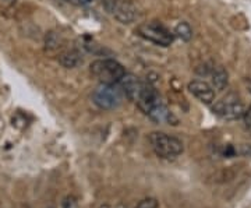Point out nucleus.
Returning <instances> with one entry per match:
<instances>
[{
  "label": "nucleus",
  "mask_w": 251,
  "mask_h": 208,
  "mask_svg": "<svg viewBox=\"0 0 251 208\" xmlns=\"http://www.w3.org/2000/svg\"><path fill=\"white\" fill-rule=\"evenodd\" d=\"M229 81L227 72L225 70L222 66L214 67L212 70V88L216 91H224Z\"/></svg>",
  "instance_id": "9b49d317"
},
{
  "label": "nucleus",
  "mask_w": 251,
  "mask_h": 208,
  "mask_svg": "<svg viewBox=\"0 0 251 208\" xmlns=\"http://www.w3.org/2000/svg\"><path fill=\"white\" fill-rule=\"evenodd\" d=\"M243 118H244V123H246V127H247V130L251 133V106L246 112H244V115H243Z\"/></svg>",
  "instance_id": "dca6fc26"
},
{
  "label": "nucleus",
  "mask_w": 251,
  "mask_h": 208,
  "mask_svg": "<svg viewBox=\"0 0 251 208\" xmlns=\"http://www.w3.org/2000/svg\"><path fill=\"white\" fill-rule=\"evenodd\" d=\"M158 207H159L158 200L151 199V197H150V199H144L143 201H140L135 208H158Z\"/></svg>",
  "instance_id": "4468645a"
},
{
  "label": "nucleus",
  "mask_w": 251,
  "mask_h": 208,
  "mask_svg": "<svg viewBox=\"0 0 251 208\" xmlns=\"http://www.w3.org/2000/svg\"><path fill=\"white\" fill-rule=\"evenodd\" d=\"M138 35L143 36L144 39L153 42L156 45L161 46H169L173 42L175 35L172 34L169 29L158 24V23H148L143 24L138 27Z\"/></svg>",
  "instance_id": "20e7f679"
},
{
  "label": "nucleus",
  "mask_w": 251,
  "mask_h": 208,
  "mask_svg": "<svg viewBox=\"0 0 251 208\" xmlns=\"http://www.w3.org/2000/svg\"><path fill=\"white\" fill-rule=\"evenodd\" d=\"M63 208H78V206H77L75 199L72 197V196H69L67 199L64 200V203H63Z\"/></svg>",
  "instance_id": "2eb2a0df"
},
{
  "label": "nucleus",
  "mask_w": 251,
  "mask_h": 208,
  "mask_svg": "<svg viewBox=\"0 0 251 208\" xmlns=\"http://www.w3.org/2000/svg\"><path fill=\"white\" fill-rule=\"evenodd\" d=\"M135 102H137L138 108L141 109L144 113L148 115L151 109L155 108L158 104H161V100H159V95H158V92H156V90L153 88L152 85L144 82L141 92H140V95H138V98H137Z\"/></svg>",
  "instance_id": "423d86ee"
},
{
  "label": "nucleus",
  "mask_w": 251,
  "mask_h": 208,
  "mask_svg": "<svg viewBox=\"0 0 251 208\" xmlns=\"http://www.w3.org/2000/svg\"><path fill=\"white\" fill-rule=\"evenodd\" d=\"M67 1H70L73 4H77V6H81V4H87L90 0H67Z\"/></svg>",
  "instance_id": "f3484780"
},
{
  "label": "nucleus",
  "mask_w": 251,
  "mask_h": 208,
  "mask_svg": "<svg viewBox=\"0 0 251 208\" xmlns=\"http://www.w3.org/2000/svg\"><path fill=\"white\" fill-rule=\"evenodd\" d=\"M60 63L64 67H75L77 64L80 63V54L77 52H67V53H63L60 57Z\"/></svg>",
  "instance_id": "ddd939ff"
},
{
  "label": "nucleus",
  "mask_w": 251,
  "mask_h": 208,
  "mask_svg": "<svg viewBox=\"0 0 251 208\" xmlns=\"http://www.w3.org/2000/svg\"><path fill=\"white\" fill-rule=\"evenodd\" d=\"M212 110L219 118L226 119V120H236V119L243 118V115L246 112L242 102H239L237 98H232V97L218 101L214 105Z\"/></svg>",
  "instance_id": "39448f33"
},
{
  "label": "nucleus",
  "mask_w": 251,
  "mask_h": 208,
  "mask_svg": "<svg viewBox=\"0 0 251 208\" xmlns=\"http://www.w3.org/2000/svg\"><path fill=\"white\" fill-rule=\"evenodd\" d=\"M49 208H53V207H49Z\"/></svg>",
  "instance_id": "aec40b11"
},
{
  "label": "nucleus",
  "mask_w": 251,
  "mask_h": 208,
  "mask_svg": "<svg viewBox=\"0 0 251 208\" xmlns=\"http://www.w3.org/2000/svg\"><path fill=\"white\" fill-rule=\"evenodd\" d=\"M175 35L180 38L181 41H190L193 38V29L188 26L187 23H180L177 27L175 28Z\"/></svg>",
  "instance_id": "f8f14e48"
},
{
  "label": "nucleus",
  "mask_w": 251,
  "mask_h": 208,
  "mask_svg": "<svg viewBox=\"0 0 251 208\" xmlns=\"http://www.w3.org/2000/svg\"><path fill=\"white\" fill-rule=\"evenodd\" d=\"M148 116L152 119L153 122H156V123H165V122H169V123H171L172 120L176 122V119L173 118L171 110L166 108L162 102L161 104H158L155 108H152L150 110Z\"/></svg>",
  "instance_id": "9d476101"
},
{
  "label": "nucleus",
  "mask_w": 251,
  "mask_h": 208,
  "mask_svg": "<svg viewBox=\"0 0 251 208\" xmlns=\"http://www.w3.org/2000/svg\"><path fill=\"white\" fill-rule=\"evenodd\" d=\"M116 208H126V207H125V206H122V204H120V206H117Z\"/></svg>",
  "instance_id": "6ab92c4d"
},
{
  "label": "nucleus",
  "mask_w": 251,
  "mask_h": 208,
  "mask_svg": "<svg viewBox=\"0 0 251 208\" xmlns=\"http://www.w3.org/2000/svg\"><path fill=\"white\" fill-rule=\"evenodd\" d=\"M150 143L152 145L155 154L162 159H176L184 150V145L177 137L168 136L165 133L155 131L150 136Z\"/></svg>",
  "instance_id": "f257e3e1"
},
{
  "label": "nucleus",
  "mask_w": 251,
  "mask_h": 208,
  "mask_svg": "<svg viewBox=\"0 0 251 208\" xmlns=\"http://www.w3.org/2000/svg\"><path fill=\"white\" fill-rule=\"evenodd\" d=\"M91 73L102 84H117L125 77L126 70L122 64L113 59H102L91 63Z\"/></svg>",
  "instance_id": "f03ea898"
},
{
  "label": "nucleus",
  "mask_w": 251,
  "mask_h": 208,
  "mask_svg": "<svg viewBox=\"0 0 251 208\" xmlns=\"http://www.w3.org/2000/svg\"><path fill=\"white\" fill-rule=\"evenodd\" d=\"M99 208H110V207H109V206H106V204H105V206H100V207H99Z\"/></svg>",
  "instance_id": "a211bd4d"
},
{
  "label": "nucleus",
  "mask_w": 251,
  "mask_h": 208,
  "mask_svg": "<svg viewBox=\"0 0 251 208\" xmlns=\"http://www.w3.org/2000/svg\"><path fill=\"white\" fill-rule=\"evenodd\" d=\"M92 101L100 109H116L123 102V91L116 87V84H100L94 91Z\"/></svg>",
  "instance_id": "7ed1b4c3"
},
{
  "label": "nucleus",
  "mask_w": 251,
  "mask_h": 208,
  "mask_svg": "<svg viewBox=\"0 0 251 208\" xmlns=\"http://www.w3.org/2000/svg\"><path fill=\"white\" fill-rule=\"evenodd\" d=\"M143 84L144 82L140 81L133 74H125V77L120 80V87H122L123 94L128 100L134 101V102L138 98L140 92H141Z\"/></svg>",
  "instance_id": "1a4fd4ad"
},
{
  "label": "nucleus",
  "mask_w": 251,
  "mask_h": 208,
  "mask_svg": "<svg viewBox=\"0 0 251 208\" xmlns=\"http://www.w3.org/2000/svg\"><path fill=\"white\" fill-rule=\"evenodd\" d=\"M110 11L113 13L116 20H119L123 24H128V23L134 21L137 17V11H135L133 3L126 1V0H116Z\"/></svg>",
  "instance_id": "0eeeda50"
},
{
  "label": "nucleus",
  "mask_w": 251,
  "mask_h": 208,
  "mask_svg": "<svg viewBox=\"0 0 251 208\" xmlns=\"http://www.w3.org/2000/svg\"><path fill=\"white\" fill-rule=\"evenodd\" d=\"M188 91L202 104H212L215 100V91L205 81H191L188 84Z\"/></svg>",
  "instance_id": "6e6552de"
}]
</instances>
